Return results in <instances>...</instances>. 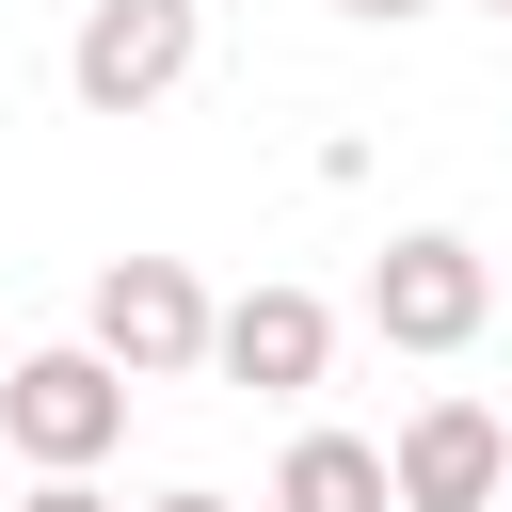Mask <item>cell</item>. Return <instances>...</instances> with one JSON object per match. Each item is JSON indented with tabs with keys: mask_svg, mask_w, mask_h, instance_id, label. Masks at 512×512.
Returning a JSON list of instances; mask_svg holds the SVG:
<instances>
[{
	"mask_svg": "<svg viewBox=\"0 0 512 512\" xmlns=\"http://www.w3.org/2000/svg\"><path fill=\"white\" fill-rule=\"evenodd\" d=\"M192 64H208V0H80V32H64V96L112 128L160 112Z\"/></svg>",
	"mask_w": 512,
	"mask_h": 512,
	"instance_id": "1",
	"label": "cell"
},
{
	"mask_svg": "<svg viewBox=\"0 0 512 512\" xmlns=\"http://www.w3.org/2000/svg\"><path fill=\"white\" fill-rule=\"evenodd\" d=\"M480 320H496V272H480L464 224H400V240L368 256V336H384V352H464Z\"/></svg>",
	"mask_w": 512,
	"mask_h": 512,
	"instance_id": "2",
	"label": "cell"
},
{
	"mask_svg": "<svg viewBox=\"0 0 512 512\" xmlns=\"http://www.w3.org/2000/svg\"><path fill=\"white\" fill-rule=\"evenodd\" d=\"M80 352H112L128 384H192V368H208V288H192V256H112L96 304H80Z\"/></svg>",
	"mask_w": 512,
	"mask_h": 512,
	"instance_id": "3",
	"label": "cell"
},
{
	"mask_svg": "<svg viewBox=\"0 0 512 512\" xmlns=\"http://www.w3.org/2000/svg\"><path fill=\"white\" fill-rule=\"evenodd\" d=\"M0 432H16V464H112L128 448V368L112 352H16L0 368Z\"/></svg>",
	"mask_w": 512,
	"mask_h": 512,
	"instance_id": "4",
	"label": "cell"
},
{
	"mask_svg": "<svg viewBox=\"0 0 512 512\" xmlns=\"http://www.w3.org/2000/svg\"><path fill=\"white\" fill-rule=\"evenodd\" d=\"M496 480H512V432H496V400H416L400 416V448H384V496L400 512H496Z\"/></svg>",
	"mask_w": 512,
	"mask_h": 512,
	"instance_id": "5",
	"label": "cell"
},
{
	"mask_svg": "<svg viewBox=\"0 0 512 512\" xmlns=\"http://www.w3.org/2000/svg\"><path fill=\"white\" fill-rule=\"evenodd\" d=\"M208 368L256 384V400H304L336 368V304L320 288H240V304H208Z\"/></svg>",
	"mask_w": 512,
	"mask_h": 512,
	"instance_id": "6",
	"label": "cell"
},
{
	"mask_svg": "<svg viewBox=\"0 0 512 512\" xmlns=\"http://www.w3.org/2000/svg\"><path fill=\"white\" fill-rule=\"evenodd\" d=\"M272 512H400V496H384V448H368V432H288Z\"/></svg>",
	"mask_w": 512,
	"mask_h": 512,
	"instance_id": "7",
	"label": "cell"
},
{
	"mask_svg": "<svg viewBox=\"0 0 512 512\" xmlns=\"http://www.w3.org/2000/svg\"><path fill=\"white\" fill-rule=\"evenodd\" d=\"M16 512H112V496H96V464H32V496H16Z\"/></svg>",
	"mask_w": 512,
	"mask_h": 512,
	"instance_id": "8",
	"label": "cell"
},
{
	"mask_svg": "<svg viewBox=\"0 0 512 512\" xmlns=\"http://www.w3.org/2000/svg\"><path fill=\"white\" fill-rule=\"evenodd\" d=\"M144 512H240V496H208V480H176V496H144Z\"/></svg>",
	"mask_w": 512,
	"mask_h": 512,
	"instance_id": "9",
	"label": "cell"
},
{
	"mask_svg": "<svg viewBox=\"0 0 512 512\" xmlns=\"http://www.w3.org/2000/svg\"><path fill=\"white\" fill-rule=\"evenodd\" d=\"M336 16H368V32H400V16H432V0H336Z\"/></svg>",
	"mask_w": 512,
	"mask_h": 512,
	"instance_id": "10",
	"label": "cell"
},
{
	"mask_svg": "<svg viewBox=\"0 0 512 512\" xmlns=\"http://www.w3.org/2000/svg\"><path fill=\"white\" fill-rule=\"evenodd\" d=\"M480 16H512V0H480Z\"/></svg>",
	"mask_w": 512,
	"mask_h": 512,
	"instance_id": "11",
	"label": "cell"
},
{
	"mask_svg": "<svg viewBox=\"0 0 512 512\" xmlns=\"http://www.w3.org/2000/svg\"><path fill=\"white\" fill-rule=\"evenodd\" d=\"M496 496H512V480H496Z\"/></svg>",
	"mask_w": 512,
	"mask_h": 512,
	"instance_id": "12",
	"label": "cell"
}]
</instances>
